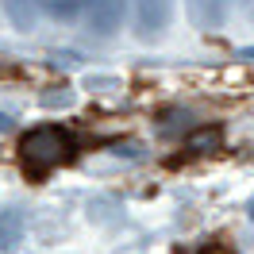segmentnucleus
Returning a JSON list of instances; mask_svg holds the SVG:
<instances>
[{
	"label": "nucleus",
	"instance_id": "nucleus-1",
	"mask_svg": "<svg viewBox=\"0 0 254 254\" xmlns=\"http://www.w3.org/2000/svg\"><path fill=\"white\" fill-rule=\"evenodd\" d=\"M77 154V139L58 124H39L19 139V162L31 177H43L50 170H58Z\"/></svg>",
	"mask_w": 254,
	"mask_h": 254
},
{
	"label": "nucleus",
	"instance_id": "nucleus-2",
	"mask_svg": "<svg viewBox=\"0 0 254 254\" xmlns=\"http://www.w3.org/2000/svg\"><path fill=\"white\" fill-rule=\"evenodd\" d=\"M85 16H89V27L100 35H108L120 27V16H124V0H85Z\"/></svg>",
	"mask_w": 254,
	"mask_h": 254
},
{
	"label": "nucleus",
	"instance_id": "nucleus-3",
	"mask_svg": "<svg viewBox=\"0 0 254 254\" xmlns=\"http://www.w3.org/2000/svg\"><path fill=\"white\" fill-rule=\"evenodd\" d=\"M174 0H139V31L143 35H158L170 23Z\"/></svg>",
	"mask_w": 254,
	"mask_h": 254
},
{
	"label": "nucleus",
	"instance_id": "nucleus-4",
	"mask_svg": "<svg viewBox=\"0 0 254 254\" xmlns=\"http://www.w3.org/2000/svg\"><path fill=\"white\" fill-rule=\"evenodd\" d=\"M220 143H223V131L216 124L196 127L185 135V154H212V150H220Z\"/></svg>",
	"mask_w": 254,
	"mask_h": 254
},
{
	"label": "nucleus",
	"instance_id": "nucleus-5",
	"mask_svg": "<svg viewBox=\"0 0 254 254\" xmlns=\"http://www.w3.org/2000/svg\"><path fill=\"white\" fill-rule=\"evenodd\" d=\"M23 239V212L19 208H4L0 212V251H12Z\"/></svg>",
	"mask_w": 254,
	"mask_h": 254
},
{
	"label": "nucleus",
	"instance_id": "nucleus-6",
	"mask_svg": "<svg viewBox=\"0 0 254 254\" xmlns=\"http://www.w3.org/2000/svg\"><path fill=\"white\" fill-rule=\"evenodd\" d=\"M189 12L196 23H220L227 12V0H189Z\"/></svg>",
	"mask_w": 254,
	"mask_h": 254
},
{
	"label": "nucleus",
	"instance_id": "nucleus-7",
	"mask_svg": "<svg viewBox=\"0 0 254 254\" xmlns=\"http://www.w3.org/2000/svg\"><path fill=\"white\" fill-rule=\"evenodd\" d=\"M4 8H8L12 23L27 31V27H31V19H35V8H39V0H4Z\"/></svg>",
	"mask_w": 254,
	"mask_h": 254
},
{
	"label": "nucleus",
	"instance_id": "nucleus-8",
	"mask_svg": "<svg viewBox=\"0 0 254 254\" xmlns=\"http://www.w3.org/2000/svg\"><path fill=\"white\" fill-rule=\"evenodd\" d=\"M181 127H185V112H177V116H174V108H170V112H166V116L158 120V131H162V135H170V131H181Z\"/></svg>",
	"mask_w": 254,
	"mask_h": 254
},
{
	"label": "nucleus",
	"instance_id": "nucleus-9",
	"mask_svg": "<svg viewBox=\"0 0 254 254\" xmlns=\"http://www.w3.org/2000/svg\"><path fill=\"white\" fill-rule=\"evenodd\" d=\"M0 131H12V116H4V112H0Z\"/></svg>",
	"mask_w": 254,
	"mask_h": 254
},
{
	"label": "nucleus",
	"instance_id": "nucleus-10",
	"mask_svg": "<svg viewBox=\"0 0 254 254\" xmlns=\"http://www.w3.org/2000/svg\"><path fill=\"white\" fill-rule=\"evenodd\" d=\"M200 254H231V251H227V247H204Z\"/></svg>",
	"mask_w": 254,
	"mask_h": 254
},
{
	"label": "nucleus",
	"instance_id": "nucleus-11",
	"mask_svg": "<svg viewBox=\"0 0 254 254\" xmlns=\"http://www.w3.org/2000/svg\"><path fill=\"white\" fill-rule=\"evenodd\" d=\"M239 58H243V62H254V47H251V50H243Z\"/></svg>",
	"mask_w": 254,
	"mask_h": 254
},
{
	"label": "nucleus",
	"instance_id": "nucleus-12",
	"mask_svg": "<svg viewBox=\"0 0 254 254\" xmlns=\"http://www.w3.org/2000/svg\"><path fill=\"white\" fill-rule=\"evenodd\" d=\"M251 220H254V200H251Z\"/></svg>",
	"mask_w": 254,
	"mask_h": 254
}]
</instances>
